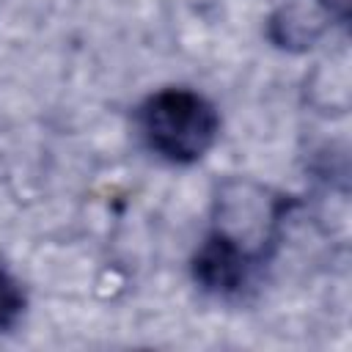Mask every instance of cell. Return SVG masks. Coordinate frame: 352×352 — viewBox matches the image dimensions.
Here are the masks:
<instances>
[{
	"mask_svg": "<svg viewBox=\"0 0 352 352\" xmlns=\"http://www.w3.org/2000/svg\"><path fill=\"white\" fill-rule=\"evenodd\" d=\"M138 129L146 146L173 165L198 162L217 140L214 104L190 88H162L138 107Z\"/></svg>",
	"mask_w": 352,
	"mask_h": 352,
	"instance_id": "obj_1",
	"label": "cell"
},
{
	"mask_svg": "<svg viewBox=\"0 0 352 352\" xmlns=\"http://www.w3.org/2000/svg\"><path fill=\"white\" fill-rule=\"evenodd\" d=\"M270 248L272 245L250 242L245 234L239 236V231L217 223L192 256V278L214 297H236L253 283L270 256Z\"/></svg>",
	"mask_w": 352,
	"mask_h": 352,
	"instance_id": "obj_2",
	"label": "cell"
},
{
	"mask_svg": "<svg viewBox=\"0 0 352 352\" xmlns=\"http://www.w3.org/2000/svg\"><path fill=\"white\" fill-rule=\"evenodd\" d=\"M25 311V292L19 280L0 264V333L11 330Z\"/></svg>",
	"mask_w": 352,
	"mask_h": 352,
	"instance_id": "obj_3",
	"label": "cell"
}]
</instances>
